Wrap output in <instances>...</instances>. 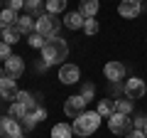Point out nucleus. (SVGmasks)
Listing matches in <instances>:
<instances>
[{"label":"nucleus","instance_id":"1","mask_svg":"<svg viewBox=\"0 0 147 138\" xmlns=\"http://www.w3.org/2000/svg\"><path fill=\"white\" fill-rule=\"evenodd\" d=\"M69 57V44L61 37H49L42 47V59L44 67H52V64H64V59Z\"/></svg>","mask_w":147,"mask_h":138},{"label":"nucleus","instance_id":"2","mask_svg":"<svg viewBox=\"0 0 147 138\" xmlns=\"http://www.w3.org/2000/svg\"><path fill=\"white\" fill-rule=\"evenodd\" d=\"M100 126V113L98 111H84L79 118H74V133L76 136H91V133H96Z\"/></svg>","mask_w":147,"mask_h":138},{"label":"nucleus","instance_id":"3","mask_svg":"<svg viewBox=\"0 0 147 138\" xmlns=\"http://www.w3.org/2000/svg\"><path fill=\"white\" fill-rule=\"evenodd\" d=\"M59 27H61V20H57V15H52V12H44L42 17H37V20H34V32H37V35H42L44 40H47V37H57Z\"/></svg>","mask_w":147,"mask_h":138},{"label":"nucleus","instance_id":"4","mask_svg":"<svg viewBox=\"0 0 147 138\" xmlns=\"http://www.w3.org/2000/svg\"><path fill=\"white\" fill-rule=\"evenodd\" d=\"M108 128H110V133L125 138L127 133L132 131V121H130L127 116H123V113H113V116L108 118Z\"/></svg>","mask_w":147,"mask_h":138},{"label":"nucleus","instance_id":"5","mask_svg":"<svg viewBox=\"0 0 147 138\" xmlns=\"http://www.w3.org/2000/svg\"><path fill=\"white\" fill-rule=\"evenodd\" d=\"M0 138H25L22 123L15 121V118H10V116L0 118Z\"/></svg>","mask_w":147,"mask_h":138},{"label":"nucleus","instance_id":"6","mask_svg":"<svg viewBox=\"0 0 147 138\" xmlns=\"http://www.w3.org/2000/svg\"><path fill=\"white\" fill-rule=\"evenodd\" d=\"M86 104H88V101H86L81 94H76V96H69V99L64 101V113H66L69 118H79L81 113L86 111Z\"/></svg>","mask_w":147,"mask_h":138},{"label":"nucleus","instance_id":"7","mask_svg":"<svg viewBox=\"0 0 147 138\" xmlns=\"http://www.w3.org/2000/svg\"><path fill=\"white\" fill-rule=\"evenodd\" d=\"M123 89H125V96H127V99H132V101H135V99H142V96L147 94V84L140 79V77H132V79H127Z\"/></svg>","mask_w":147,"mask_h":138},{"label":"nucleus","instance_id":"8","mask_svg":"<svg viewBox=\"0 0 147 138\" xmlns=\"http://www.w3.org/2000/svg\"><path fill=\"white\" fill-rule=\"evenodd\" d=\"M118 12H120L125 20H135V17H140V12H142V3L140 0H120Z\"/></svg>","mask_w":147,"mask_h":138},{"label":"nucleus","instance_id":"9","mask_svg":"<svg viewBox=\"0 0 147 138\" xmlns=\"http://www.w3.org/2000/svg\"><path fill=\"white\" fill-rule=\"evenodd\" d=\"M81 79V72H79V67L76 64H61L59 67V81L61 84H76V81Z\"/></svg>","mask_w":147,"mask_h":138},{"label":"nucleus","instance_id":"10","mask_svg":"<svg viewBox=\"0 0 147 138\" xmlns=\"http://www.w3.org/2000/svg\"><path fill=\"white\" fill-rule=\"evenodd\" d=\"M22 72H25V62H22V57L12 54L10 59H5V74L7 77L17 79V77H22Z\"/></svg>","mask_w":147,"mask_h":138},{"label":"nucleus","instance_id":"11","mask_svg":"<svg viewBox=\"0 0 147 138\" xmlns=\"http://www.w3.org/2000/svg\"><path fill=\"white\" fill-rule=\"evenodd\" d=\"M103 74H105V79H110V81H120L123 77H125V67H123V62H108L103 67Z\"/></svg>","mask_w":147,"mask_h":138},{"label":"nucleus","instance_id":"12","mask_svg":"<svg viewBox=\"0 0 147 138\" xmlns=\"http://www.w3.org/2000/svg\"><path fill=\"white\" fill-rule=\"evenodd\" d=\"M17 94H20V91H17L15 79H12V77H5V79L0 81V96H3V99H12V101H15Z\"/></svg>","mask_w":147,"mask_h":138},{"label":"nucleus","instance_id":"13","mask_svg":"<svg viewBox=\"0 0 147 138\" xmlns=\"http://www.w3.org/2000/svg\"><path fill=\"white\" fill-rule=\"evenodd\" d=\"M25 10H27V15H32L37 20V17H42L44 10H47V0H25Z\"/></svg>","mask_w":147,"mask_h":138},{"label":"nucleus","instance_id":"14","mask_svg":"<svg viewBox=\"0 0 147 138\" xmlns=\"http://www.w3.org/2000/svg\"><path fill=\"white\" fill-rule=\"evenodd\" d=\"M84 22H86V17L81 15L79 10H76V12H66V15H64V25H66L69 30H81Z\"/></svg>","mask_w":147,"mask_h":138},{"label":"nucleus","instance_id":"15","mask_svg":"<svg viewBox=\"0 0 147 138\" xmlns=\"http://www.w3.org/2000/svg\"><path fill=\"white\" fill-rule=\"evenodd\" d=\"M98 8H100V3H98V0H81V5H79V12L86 17V20H91V17H96Z\"/></svg>","mask_w":147,"mask_h":138},{"label":"nucleus","instance_id":"16","mask_svg":"<svg viewBox=\"0 0 147 138\" xmlns=\"http://www.w3.org/2000/svg\"><path fill=\"white\" fill-rule=\"evenodd\" d=\"M17 30H20L22 35H32V32H34V17L32 15H20L17 17Z\"/></svg>","mask_w":147,"mask_h":138},{"label":"nucleus","instance_id":"17","mask_svg":"<svg viewBox=\"0 0 147 138\" xmlns=\"http://www.w3.org/2000/svg\"><path fill=\"white\" fill-rule=\"evenodd\" d=\"M12 25H17V12L10 10V8L0 10V27L5 30V27H12Z\"/></svg>","mask_w":147,"mask_h":138},{"label":"nucleus","instance_id":"18","mask_svg":"<svg viewBox=\"0 0 147 138\" xmlns=\"http://www.w3.org/2000/svg\"><path fill=\"white\" fill-rule=\"evenodd\" d=\"M71 136H74V126H69V123H54L52 138H71Z\"/></svg>","mask_w":147,"mask_h":138},{"label":"nucleus","instance_id":"19","mask_svg":"<svg viewBox=\"0 0 147 138\" xmlns=\"http://www.w3.org/2000/svg\"><path fill=\"white\" fill-rule=\"evenodd\" d=\"M113 109H115V113H123V116H130L132 113V99H118L115 104H113Z\"/></svg>","mask_w":147,"mask_h":138},{"label":"nucleus","instance_id":"20","mask_svg":"<svg viewBox=\"0 0 147 138\" xmlns=\"http://www.w3.org/2000/svg\"><path fill=\"white\" fill-rule=\"evenodd\" d=\"M27 113H30V109H27V106H22L20 101H15V104L10 106V113H7V116H10V118H15V121H22V118H25Z\"/></svg>","mask_w":147,"mask_h":138},{"label":"nucleus","instance_id":"21","mask_svg":"<svg viewBox=\"0 0 147 138\" xmlns=\"http://www.w3.org/2000/svg\"><path fill=\"white\" fill-rule=\"evenodd\" d=\"M20 35H22V32L17 30V25L5 27V30H3V42H7V44H15L17 40H20Z\"/></svg>","mask_w":147,"mask_h":138},{"label":"nucleus","instance_id":"22","mask_svg":"<svg viewBox=\"0 0 147 138\" xmlns=\"http://www.w3.org/2000/svg\"><path fill=\"white\" fill-rule=\"evenodd\" d=\"M96 111H98L103 118H110L113 113H115V109H113V104H110L108 99H100V101H98V106H96Z\"/></svg>","mask_w":147,"mask_h":138},{"label":"nucleus","instance_id":"23","mask_svg":"<svg viewBox=\"0 0 147 138\" xmlns=\"http://www.w3.org/2000/svg\"><path fill=\"white\" fill-rule=\"evenodd\" d=\"M66 10V0H47V12L59 15V12Z\"/></svg>","mask_w":147,"mask_h":138},{"label":"nucleus","instance_id":"24","mask_svg":"<svg viewBox=\"0 0 147 138\" xmlns=\"http://www.w3.org/2000/svg\"><path fill=\"white\" fill-rule=\"evenodd\" d=\"M15 101H20L22 106H27V109H30V111H32V109L37 106V104H34V99H32V94H30V91H20V94H17V99H15Z\"/></svg>","mask_w":147,"mask_h":138},{"label":"nucleus","instance_id":"25","mask_svg":"<svg viewBox=\"0 0 147 138\" xmlns=\"http://www.w3.org/2000/svg\"><path fill=\"white\" fill-rule=\"evenodd\" d=\"M81 96H84L86 101H91L96 96V86L91 84V81H84V84H81Z\"/></svg>","mask_w":147,"mask_h":138},{"label":"nucleus","instance_id":"26","mask_svg":"<svg viewBox=\"0 0 147 138\" xmlns=\"http://www.w3.org/2000/svg\"><path fill=\"white\" fill-rule=\"evenodd\" d=\"M10 57H12V44L0 40V59H10Z\"/></svg>","mask_w":147,"mask_h":138},{"label":"nucleus","instance_id":"27","mask_svg":"<svg viewBox=\"0 0 147 138\" xmlns=\"http://www.w3.org/2000/svg\"><path fill=\"white\" fill-rule=\"evenodd\" d=\"M30 44L34 49H42L44 47V37H42V35H37V32H32V35H30Z\"/></svg>","mask_w":147,"mask_h":138},{"label":"nucleus","instance_id":"28","mask_svg":"<svg viewBox=\"0 0 147 138\" xmlns=\"http://www.w3.org/2000/svg\"><path fill=\"white\" fill-rule=\"evenodd\" d=\"M84 32H86V35H96V32H98V22H96L93 17L86 20V22H84Z\"/></svg>","mask_w":147,"mask_h":138},{"label":"nucleus","instance_id":"29","mask_svg":"<svg viewBox=\"0 0 147 138\" xmlns=\"http://www.w3.org/2000/svg\"><path fill=\"white\" fill-rule=\"evenodd\" d=\"M145 126H147V116H145V113H140V116L132 118V128H135V131H142Z\"/></svg>","mask_w":147,"mask_h":138},{"label":"nucleus","instance_id":"30","mask_svg":"<svg viewBox=\"0 0 147 138\" xmlns=\"http://www.w3.org/2000/svg\"><path fill=\"white\" fill-rule=\"evenodd\" d=\"M30 116L34 118V121H44V118H47V111H44L42 106H34V109L30 111Z\"/></svg>","mask_w":147,"mask_h":138},{"label":"nucleus","instance_id":"31","mask_svg":"<svg viewBox=\"0 0 147 138\" xmlns=\"http://www.w3.org/2000/svg\"><path fill=\"white\" fill-rule=\"evenodd\" d=\"M7 8H10V10H22V8H25V0H7Z\"/></svg>","mask_w":147,"mask_h":138},{"label":"nucleus","instance_id":"32","mask_svg":"<svg viewBox=\"0 0 147 138\" xmlns=\"http://www.w3.org/2000/svg\"><path fill=\"white\" fill-rule=\"evenodd\" d=\"M22 126H25V128H27V131H32V128H34V126H37V121H34V118H32V116H30V113H27V116H25V118H22Z\"/></svg>","mask_w":147,"mask_h":138},{"label":"nucleus","instance_id":"33","mask_svg":"<svg viewBox=\"0 0 147 138\" xmlns=\"http://www.w3.org/2000/svg\"><path fill=\"white\" fill-rule=\"evenodd\" d=\"M125 138H145V133H142V131H135V128H132V131L127 133Z\"/></svg>","mask_w":147,"mask_h":138},{"label":"nucleus","instance_id":"34","mask_svg":"<svg viewBox=\"0 0 147 138\" xmlns=\"http://www.w3.org/2000/svg\"><path fill=\"white\" fill-rule=\"evenodd\" d=\"M5 77H7V74H5V67H0V81L5 79Z\"/></svg>","mask_w":147,"mask_h":138},{"label":"nucleus","instance_id":"35","mask_svg":"<svg viewBox=\"0 0 147 138\" xmlns=\"http://www.w3.org/2000/svg\"><path fill=\"white\" fill-rule=\"evenodd\" d=\"M142 133H145V138H147V126H145V128H142Z\"/></svg>","mask_w":147,"mask_h":138},{"label":"nucleus","instance_id":"36","mask_svg":"<svg viewBox=\"0 0 147 138\" xmlns=\"http://www.w3.org/2000/svg\"><path fill=\"white\" fill-rule=\"evenodd\" d=\"M0 40H3V27H0Z\"/></svg>","mask_w":147,"mask_h":138}]
</instances>
